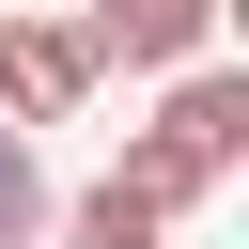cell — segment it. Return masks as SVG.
<instances>
[{
	"label": "cell",
	"instance_id": "obj_2",
	"mask_svg": "<svg viewBox=\"0 0 249 249\" xmlns=\"http://www.w3.org/2000/svg\"><path fill=\"white\" fill-rule=\"evenodd\" d=\"M93 78H109V62H93L62 16H0V124H78Z\"/></svg>",
	"mask_w": 249,
	"mask_h": 249
},
{
	"label": "cell",
	"instance_id": "obj_3",
	"mask_svg": "<svg viewBox=\"0 0 249 249\" xmlns=\"http://www.w3.org/2000/svg\"><path fill=\"white\" fill-rule=\"evenodd\" d=\"M202 31H218V0H93V16H78V47H93V62H124V78L202 62Z\"/></svg>",
	"mask_w": 249,
	"mask_h": 249
},
{
	"label": "cell",
	"instance_id": "obj_4",
	"mask_svg": "<svg viewBox=\"0 0 249 249\" xmlns=\"http://www.w3.org/2000/svg\"><path fill=\"white\" fill-rule=\"evenodd\" d=\"M156 233H171V218H156V202H140V187H124V171H109V187H78V202H62V249H156Z\"/></svg>",
	"mask_w": 249,
	"mask_h": 249
},
{
	"label": "cell",
	"instance_id": "obj_5",
	"mask_svg": "<svg viewBox=\"0 0 249 249\" xmlns=\"http://www.w3.org/2000/svg\"><path fill=\"white\" fill-rule=\"evenodd\" d=\"M47 218V171H31V124H0V249H31Z\"/></svg>",
	"mask_w": 249,
	"mask_h": 249
},
{
	"label": "cell",
	"instance_id": "obj_1",
	"mask_svg": "<svg viewBox=\"0 0 249 249\" xmlns=\"http://www.w3.org/2000/svg\"><path fill=\"white\" fill-rule=\"evenodd\" d=\"M233 156H249V78L202 62V78H171V109L124 140V187H140L156 218H187L202 187H233Z\"/></svg>",
	"mask_w": 249,
	"mask_h": 249
}]
</instances>
